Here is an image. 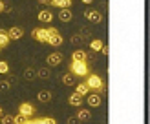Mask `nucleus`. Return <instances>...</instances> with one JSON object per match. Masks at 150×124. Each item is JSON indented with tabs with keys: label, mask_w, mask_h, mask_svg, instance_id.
Segmentation results:
<instances>
[{
	"label": "nucleus",
	"mask_w": 150,
	"mask_h": 124,
	"mask_svg": "<svg viewBox=\"0 0 150 124\" xmlns=\"http://www.w3.org/2000/svg\"><path fill=\"white\" fill-rule=\"evenodd\" d=\"M7 35H9L11 42H13V40H18V39H22V36H24V27L15 26V27H11V29H7Z\"/></svg>",
	"instance_id": "obj_5"
},
{
	"label": "nucleus",
	"mask_w": 150,
	"mask_h": 124,
	"mask_svg": "<svg viewBox=\"0 0 150 124\" xmlns=\"http://www.w3.org/2000/svg\"><path fill=\"white\" fill-rule=\"evenodd\" d=\"M108 51H110V48L106 46V44H103V49H101V53H103L104 57H106V55H108Z\"/></svg>",
	"instance_id": "obj_29"
},
{
	"label": "nucleus",
	"mask_w": 150,
	"mask_h": 124,
	"mask_svg": "<svg viewBox=\"0 0 150 124\" xmlns=\"http://www.w3.org/2000/svg\"><path fill=\"white\" fill-rule=\"evenodd\" d=\"M46 44H50V46H53V48H61L62 44H64V39H62L61 33H55L53 36H50V40Z\"/></svg>",
	"instance_id": "obj_9"
},
{
	"label": "nucleus",
	"mask_w": 150,
	"mask_h": 124,
	"mask_svg": "<svg viewBox=\"0 0 150 124\" xmlns=\"http://www.w3.org/2000/svg\"><path fill=\"white\" fill-rule=\"evenodd\" d=\"M35 77H37V71H35L33 68H26V69H24V78H26V80H33Z\"/></svg>",
	"instance_id": "obj_22"
},
{
	"label": "nucleus",
	"mask_w": 150,
	"mask_h": 124,
	"mask_svg": "<svg viewBox=\"0 0 150 124\" xmlns=\"http://www.w3.org/2000/svg\"><path fill=\"white\" fill-rule=\"evenodd\" d=\"M18 113L24 115V117H28V119H31V117L37 113V109H35L33 104H29V102H22V104L18 106Z\"/></svg>",
	"instance_id": "obj_4"
},
{
	"label": "nucleus",
	"mask_w": 150,
	"mask_h": 124,
	"mask_svg": "<svg viewBox=\"0 0 150 124\" xmlns=\"http://www.w3.org/2000/svg\"><path fill=\"white\" fill-rule=\"evenodd\" d=\"M37 17H39L40 22H51V20H53V13H51L50 9H44V11H39Z\"/></svg>",
	"instance_id": "obj_14"
},
{
	"label": "nucleus",
	"mask_w": 150,
	"mask_h": 124,
	"mask_svg": "<svg viewBox=\"0 0 150 124\" xmlns=\"http://www.w3.org/2000/svg\"><path fill=\"white\" fill-rule=\"evenodd\" d=\"M71 60H88V53L84 49H75L71 53Z\"/></svg>",
	"instance_id": "obj_13"
},
{
	"label": "nucleus",
	"mask_w": 150,
	"mask_h": 124,
	"mask_svg": "<svg viewBox=\"0 0 150 124\" xmlns=\"http://www.w3.org/2000/svg\"><path fill=\"white\" fill-rule=\"evenodd\" d=\"M90 44V48H92L93 51H101L103 49V40H99V39H93L92 42H88Z\"/></svg>",
	"instance_id": "obj_21"
},
{
	"label": "nucleus",
	"mask_w": 150,
	"mask_h": 124,
	"mask_svg": "<svg viewBox=\"0 0 150 124\" xmlns=\"http://www.w3.org/2000/svg\"><path fill=\"white\" fill-rule=\"evenodd\" d=\"M68 102H70V106L81 108L84 100H82V97H81V95H77V93H71V95H70V99H68Z\"/></svg>",
	"instance_id": "obj_12"
},
{
	"label": "nucleus",
	"mask_w": 150,
	"mask_h": 124,
	"mask_svg": "<svg viewBox=\"0 0 150 124\" xmlns=\"http://www.w3.org/2000/svg\"><path fill=\"white\" fill-rule=\"evenodd\" d=\"M70 73H73L79 78H86L90 75V68L86 60H71L70 62Z\"/></svg>",
	"instance_id": "obj_1"
},
{
	"label": "nucleus",
	"mask_w": 150,
	"mask_h": 124,
	"mask_svg": "<svg viewBox=\"0 0 150 124\" xmlns=\"http://www.w3.org/2000/svg\"><path fill=\"white\" fill-rule=\"evenodd\" d=\"M86 102H88L90 108H99L103 100H101V95H99V93H90L88 99H86Z\"/></svg>",
	"instance_id": "obj_8"
},
{
	"label": "nucleus",
	"mask_w": 150,
	"mask_h": 124,
	"mask_svg": "<svg viewBox=\"0 0 150 124\" xmlns=\"http://www.w3.org/2000/svg\"><path fill=\"white\" fill-rule=\"evenodd\" d=\"M86 86L90 88V90H93L95 93H103V91H106V84H104V80L99 77V75H95V73H90V75L86 77Z\"/></svg>",
	"instance_id": "obj_2"
},
{
	"label": "nucleus",
	"mask_w": 150,
	"mask_h": 124,
	"mask_svg": "<svg viewBox=\"0 0 150 124\" xmlns=\"http://www.w3.org/2000/svg\"><path fill=\"white\" fill-rule=\"evenodd\" d=\"M59 18H61V22H71V18H73L71 9H70V7H68V9H61V13H59Z\"/></svg>",
	"instance_id": "obj_15"
},
{
	"label": "nucleus",
	"mask_w": 150,
	"mask_h": 124,
	"mask_svg": "<svg viewBox=\"0 0 150 124\" xmlns=\"http://www.w3.org/2000/svg\"><path fill=\"white\" fill-rule=\"evenodd\" d=\"M51 6L59 7V9H68V7L71 6V0H53V2H51Z\"/></svg>",
	"instance_id": "obj_18"
},
{
	"label": "nucleus",
	"mask_w": 150,
	"mask_h": 124,
	"mask_svg": "<svg viewBox=\"0 0 150 124\" xmlns=\"http://www.w3.org/2000/svg\"><path fill=\"white\" fill-rule=\"evenodd\" d=\"M26 124H57V120L51 117H31Z\"/></svg>",
	"instance_id": "obj_6"
},
{
	"label": "nucleus",
	"mask_w": 150,
	"mask_h": 124,
	"mask_svg": "<svg viewBox=\"0 0 150 124\" xmlns=\"http://www.w3.org/2000/svg\"><path fill=\"white\" fill-rule=\"evenodd\" d=\"M62 84H66V86H73L75 84V75H73V73H66V75L62 77Z\"/></svg>",
	"instance_id": "obj_20"
},
{
	"label": "nucleus",
	"mask_w": 150,
	"mask_h": 124,
	"mask_svg": "<svg viewBox=\"0 0 150 124\" xmlns=\"http://www.w3.org/2000/svg\"><path fill=\"white\" fill-rule=\"evenodd\" d=\"M9 42H11V39H9V35H7V31L6 29H0V48H7Z\"/></svg>",
	"instance_id": "obj_16"
},
{
	"label": "nucleus",
	"mask_w": 150,
	"mask_h": 124,
	"mask_svg": "<svg viewBox=\"0 0 150 124\" xmlns=\"http://www.w3.org/2000/svg\"><path fill=\"white\" fill-rule=\"evenodd\" d=\"M13 120H15V124H26L29 119H28V117H24V115H20V113H18V115H15V117H13Z\"/></svg>",
	"instance_id": "obj_23"
},
{
	"label": "nucleus",
	"mask_w": 150,
	"mask_h": 124,
	"mask_svg": "<svg viewBox=\"0 0 150 124\" xmlns=\"http://www.w3.org/2000/svg\"><path fill=\"white\" fill-rule=\"evenodd\" d=\"M37 2L42 4V6H51V2H53V0H37Z\"/></svg>",
	"instance_id": "obj_30"
},
{
	"label": "nucleus",
	"mask_w": 150,
	"mask_h": 124,
	"mask_svg": "<svg viewBox=\"0 0 150 124\" xmlns=\"http://www.w3.org/2000/svg\"><path fill=\"white\" fill-rule=\"evenodd\" d=\"M0 124H15L13 115H2L0 117Z\"/></svg>",
	"instance_id": "obj_24"
},
{
	"label": "nucleus",
	"mask_w": 150,
	"mask_h": 124,
	"mask_svg": "<svg viewBox=\"0 0 150 124\" xmlns=\"http://www.w3.org/2000/svg\"><path fill=\"white\" fill-rule=\"evenodd\" d=\"M66 124H81V120L77 119V117H70V119L66 120Z\"/></svg>",
	"instance_id": "obj_28"
},
{
	"label": "nucleus",
	"mask_w": 150,
	"mask_h": 124,
	"mask_svg": "<svg viewBox=\"0 0 150 124\" xmlns=\"http://www.w3.org/2000/svg\"><path fill=\"white\" fill-rule=\"evenodd\" d=\"M4 11H6V4L0 0V13H4Z\"/></svg>",
	"instance_id": "obj_32"
},
{
	"label": "nucleus",
	"mask_w": 150,
	"mask_h": 124,
	"mask_svg": "<svg viewBox=\"0 0 150 124\" xmlns=\"http://www.w3.org/2000/svg\"><path fill=\"white\" fill-rule=\"evenodd\" d=\"M46 60H48L50 66H59L62 62V53H50Z\"/></svg>",
	"instance_id": "obj_10"
},
{
	"label": "nucleus",
	"mask_w": 150,
	"mask_h": 124,
	"mask_svg": "<svg viewBox=\"0 0 150 124\" xmlns=\"http://www.w3.org/2000/svg\"><path fill=\"white\" fill-rule=\"evenodd\" d=\"M0 73H9V64H7L6 60H0Z\"/></svg>",
	"instance_id": "obj_25"
},
{
	"label": "nucleus",
	"mask_w": 150,
	"mask_h": 124,
	"mask_svg": "<svg viewBox=\"0 0 150 124\" xmlns=\"http://www.w3.org/2000/svg\"><path fill=\"white\" fill-rule=\"evenodd\" d=\"M71 42H81V36L79 35H73L71 36Z\"/></svg>",
	"instance_id": "obj_31"
},
{
	"label": "nucleus",
	"mask_w": 150,
	"mask_h": 124,
	"mask_svg": "<svg viewBox=\"0 0 150 124\" xmlns=\"http://www.w3.org/2000/svg\"><path fill=\"white\" fill-rule=\"evenodd\" d=\"M37 77H40V78H48V77H50V71H48L46 68H40L39 73H37Z\"/></svg>",
	"instance_id": "obj_26"
},
{
	"label": "nucleus",
	"mask_w": 150,
	"mask_h": 124,
	"mask_svg": "<svg viewBox=\"0 0 150 124\" xmlns=\"http://www.w3.org/2000/svg\"><path fill=\"white\" fill-rule=\"evenodd\" d=\"M82 2H84V4H92L93 0H82Z\"/></svg>",
	"instance_id": "obj_33"
},
{
	"label": "nucleus",
	"mask_w": 150,
	"mask_h": 124,
	"mask_svg": "<svg viewBox=\"0 0 150 124\" xmlns=\"http://www.w3.org/2000/svg\"><path fill=\"white\" fill-rule=\"evenodd\" d=\"M0 49H2V48H0Z\"/></svg>",
	"instance_id": "obj_35"
},
{
	"label": "nucleus",
	"mask_w": 150,
	"mask_h": 124,
	"mask_svg": "<svg viewBox=\"0 0 150 124\" xmlns=\"http://www.w3.org/2000/svg\"><path fill=\"white\" fill-rule=\"evenodd\" d=\"M75 93L81 95V97H86V95H90V88L86 86V82H79L75 84Z\"/></svg>",
	"instance_id": "obj_11"
},
{
	"label": "nucleus",
	"mask_w": 150,
	"mask_h": 124,
	"mask_svg": "<svg viewBox=\"0 0 150 124\" xmlns=\"http://www.w3.org/2000/svg\"><path fill=\"white\" fill-rule=\"evenodd\" d=\"M37 99H39L40 102H50L51 99H53V95H51V91H48V90H42V91H39V95H37Z\"/></svg>",
	"instance_id": "obj_17"
},
{
	"label": "nucleus",
	"mask_w": 150,
	"mask_h": 124,
	"mask_svg": "<svg viewBox=\"0 0 150 124\" xmlns=\"http://www.w3.org/2000/svg\"><path fill=\"white\" fill-rule=\"evenodd\" d=\"M55 33H59L57 27H37V29H33V31H31V36H33L35 40L46 44L50 40V36H53Z\"/></svg>",
	"instance_id": "obj_3"
},
{
	"label": "nucleus",
	"mask_w": 150,
	"mask_h": 124,
	"mask_svg": "<svg viewBox=\"0 0 150 124\" xmlns=\"http://www.w3.org/2000/svg\"><path fill=\"white\" fill-rule=\"evenodd\" d=\"M7 90H9V82L2 80V82H0V91H7Z\"/></svg>",
	"instance_id": "obj_27"
},
{
	"label": "nucleus",
	"mask_w": 150,
	"mask_h": 124,
	"mask_svg": "<svg viewBox=\"0 0 150 124\" xmlns=\"http://www.w3.org/2000/svg\"><path fill=\"white\" fill-rule=\"evenodd\" d=\"M4 115V111H2V106H0V117H2Z\"/></svg>",
	"instance_id": "obj_34"
},
{
	"label": "nucleus",
	"mask_w": 150,
	"mask_h": 124,
	"mask_svg": "<svg viewBox=\"0 0 150 124\" xmlns=\"http://www.w3.org/2000/svg\"><path fill=\"white\" fill-rule=\"evenodd\" d=\"M84 17H86L88 20L95 22V24H99V22L103 20V15L97 11V9H88V11H84Z\"/></svg>",
	"instance_id": "obj_7"
},
{
	"label": "nucleus",
	"mask_w": 150,
	"mask_h": 124,
	"mask_svg": "<svg viewBox=\"0 0 150 124\" xmlns=\"http://www.w3.org/2000/svg\"><path fill=\"white\" fill-rule=\"evenodd\" d=\"M77 119L81 122H86L92 119V113H90V109H79V113H77Z\"/></svg>",
	"instance_id": "obj_19"
}]
</instances>
